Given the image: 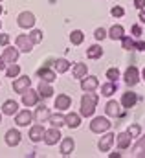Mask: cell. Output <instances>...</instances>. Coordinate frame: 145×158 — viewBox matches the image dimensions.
<instances>
[{"label": "cell", "instance_id": "cell-1", "mask_svg": "<svg viewBox=\"0 0 145 158\" xmlns=\"http://www.w3.org/2000/svg\"><path fill=\"white\" fill-rule=\"evenodd\" d=\"M97 101H99V94L85 92L83 98H81V110H79V114H81L83 118H92L94 112H96Z\"/></svg>", "mask_w": 145, "mask_h": 158}, {"label": "cell", "instance_id": "cell-2", "mask_svg": "<svg viewBox=\"0 0 145 158\" xmlns=\"http://www.w3.org/2000/svg\"><path fill=\"white\" fill-rule=\"evenodd\" d=\"M110 127H112V123L107 116H96L90 121V131L94 134H103V132L110 131Z\"/></svg>", "mask_w": 145, "mask_h": 158}, {"label": "cell", "instance_id": "cell-3", "mask_svg": "<svg viewBox=\"0 0 145 158\" xmlns=\"http://www.w3.org/2000/svg\"><path fill=\"white\" fill-rule=\"evenodd\" d=\"M15 46L20 50V53H30V52H33L35 44H33V40H31V37L28 33H20L15 39Z\"/></svg>", "mask_w": 145, "mask_h": 158}, {"label": "cell", "instance_id": "cell-4", "mask_svg": "<svg viewBox=\"0 0 145 158\" xmlns=\"http://www.w3.org/2000/svg\"><path fill=\"white\" fill-rule=\"evenodd\" d=\"M35 15L31 13V11H22L19 17H17V24H19V28H22V30H33V26H35Z\"/></svg>", "mask_w": 145, "mask_h": 158}, {"label": "cell", "instance_id": "cell-5", "mask_svg": "<svg viewBox=\"0 0 145 158\" xmlns=\"http://www.w3.org/2000/svg\"><path fill=\"white\" fill-rule=\"evenodd\" d=\"M123 81H125V85L127 86H136L138 83H140V70L134 66V64H130L127 70H125V74H123Z\"/></svg>", "mask_w": 145, "mask_h": 158}, {"label": "cell", "instance_id": "cell-6", "mask_svg": "<svg viewBox=\"0 0 145 158\" xmlns=\"http://www.w3.org/2000/svg\"><path fill=\"white\" fill-rule=\"evenodd\" d=\"M39 99H40V96H39V92H37V88H28L24 94H22V105L24 107H37L39 105Z\"/></svg>", "mask_w": 145, "mask_h": 158}, {"label": "cell", "instance_id": "cell-7", "mask_svg": "<svg viewBox=\"0 0 145 158\" xmlns=\"http://www.w3.org/2000/svg\"><path fill=\"white\" fill-rule=\"evenodd\" d=\"M31 121H33V112L26 107V109H22V110H19L17 114H15V123H17V127H28V125H31Z\"/></svg>", "mask_w": 145, "mask_h": 158}, {"label": "cell", "instance_id": "cell-8", "mask_svg": "<svg viewBox=\"0 0 145 158\" xmlns=\"http://www.w3.org/2000/svg\"><path fill=\"white\" fill-rule=\"evenodd\" d=\"M48 66H52L57 74H66L68 70H70V61L68 59H64V57H59V59H50L48 63H46Z\"/></svg>", "mask_w": 145, "mask_h": 158}, {"label": "cell", "instance_id": "cell-9", "mask_svg": "<svg viewBox=\"0 0 145 158\" xmlns=\"http://www.w3.org/2000/svg\"><path fill=\"white\" fill-rule=\"evenodd\" d=\"M61 140H63V136H61L59 127H50V129H46L42 142H44L46 145H57V142H61Z\"/></svg>", "mask_w": 145, "mask_h": 158}, {"label": "cell", "instance_id": "cell-10", "mask_svg": "<svg viewBox=\"0 0 145 158\" xmlns=\"http://www.w3.org/2000/svg\"><path fill=\"white\" fill-rule=\"evenodd\" d=\"M31 86V79H30V76H19V77L13 79V90L17 92V94H24L28 88Z\"/></svg>", "mask_w": 145, "mask_h": 158}, {"label": "cell", "instance_id": "cell-11", "mask_svg": "<svg viewBox=\"0 0 145 158\" xmlns=\"http://www.w3.org/2000/svg\"><path fill=\"white\" fill-rule=\"evenodd\" d=\"M114 142H116V134H112V132H103V136L99 138V142H97V149L101 151V153H109L110 147L114 145Z\"/></svg>", "mask_w": 145, "mask_h": 158}, {"label": "cell", "instance_id": "cell-12", "mask_svg": "<svg viewBox=\"0 0 145 158\" xmlns=\"http://www.w3.org/2000/svg\"><path fill=\"white\" fill-rule=\"evenodd\" d=\"M2 57H4V61L7 63V64H11V63H17L19 61V57H20V50L17 48V46H4V52H2Z\"/></svg>", "mask_w": 145, "mask_h": 158}, {"label": "cell", "instance_id": "cell-13", "mask_svg": "<svg viewBox=\"0 0 145 158\" xmlns=\"http://www.w3.org/2000/svg\"><path fill=\"white\" fill-rule=\"evenodd\" d=\"M99 88V79L96 76H85L81 79V90L83 92H96Z\"/></svg>", "mask_w": 145, "mask_h": 158}, {"label": "cell", "instance_id": "cell-14", "mask_svg": "<svg viewBox=\"0 0 145 158\" xmlns=\"http://www.w3.org/2000/svg\"><path fill=\"white\" fill-rule=\"evenodd\" d=\"M50 109L44 105V103H39L35 109V112H33V121L35 123H46L48 121V118H50Z\"/></svg>", "mask_w": 145, "mask_h": 158}, {"label": "cell", "instance_id": "cell-15", "mask_svg": "<svg viewBox=\"0 0 145 158\" xmlns=\"http://www.w3.org/2000/svg\"><path fill=\"white\" fill-rule=\"evenodd\" d=\"M37 77L40 79V81H48V83H53L55 79H57V72L52 68V66H40L39 70H37Z\"/></svg>", "mask_w": 145, "mask_h": 158}, {"label": "cell", "instance_id": "cell-16", "mask_svg": "<svg viewBox=\"0 0 145 158\" xmlns=\"http://www.w3.org/2000/svg\"><path fill=\"white\" fill-rule=\"evenodd\" d=\"M44 132H46V129L42 127V123H33L31 127H30V140L33 142V143H39V142H42L44 140Z\"/></svg>", "mask_w": 145, "mask_h": 158}, {"label": "cell", "instance_id": "cell-17", "mask_svg": "<svg viewBox=\"0 0 145 158\" xmlns=\"http://www.w3.org/2000/svg\"><path fill=\"white\" fill-rule=\"evenodd\" d=\"M121 107L123 109H132L136 103H138V94L136 92H132V90H127V92H123L121 94Z\"/></svg>", "mask_w": 145, "mask_h": 158}, {"label": "cell", "instance_id": "cell-18", "mask_svg": "<svg viewBox=\"0 0 145 158\" xmlns=\"http://www.w3.org/2000/svg\"><path fill=\"white\" fill-rule=\"evenodd\" d=\"M53 107H55L57 110L64 112V110H68V109L72 107V98H70L68 94H59V96L55 98V101H53Z\"/></svg>", "mask_w": 145, "mask_h": 158}, {"label": "cell", "instance_id": "cell-19", "mask_svg": "<svg viewBox=\"0 0 145 158\" xmlns=\"http://www.w3.org/2000/svg\"><path fill=\"white\" fill-rule=\"evenodd\" d=\"M105 112H107V116H110V118H119V116L123 114L121 103H119V101H114V99H110L109 103L105 105Z\"/></svg>", "mask_w": 145, "mask_h": 158}, {"label": "cell", "instance_id": "cell-20", "mask_svg": "<svg viewBox=\"0 0 145 158\" xmlns=\"http://www.w3.org/2000/svg\"><path fill=\"white\" fill-rule=\"evenodd\" d=\"M0 110H2L4 116H15V114L19 112V101H15V99H6V101L2 103Z\"/></svg>", "mask_w": 145, "mask_h": 158}, {"label": "cell", "instance_id": "cell-21", "mask_svg": "<svg viewBox=\"0 0 145 158\" xmlns=\"http://www.w3.org/2000/svg\"><path fill=\"white\" fill-rule=\"evenodd\" d=\"M4 138H6V143H7L9 147H17V145L20 143V140H22V134H20L19 129H9Z\"/></svg>", "mask_w": 145, "mask_h": 158}, {"label": "cell", "instance_id": "cell-22", "mask_svg": "<svg viewBox=\"0 0 145 158\" xmlns=\"http://www.w3.org/2000/svg\"><path fill=\"white\" fill-rule=\"evenodd\" d=\"M130 142H132V138H130V134H129L127 131L116 134V145H118L119 151H127V149L130 147Z\"/></svg>", "mask_w": 145, "mask_h": 158}, {"label": "cell", "instance_id": "cell-23", "mask_svg": "<svg viewBox=\"0 0 145 158\" xmlns=\"http://www.w3.org/2000/svg\"><path fill=\"white\" fill-rule=\"evenodd\" d=\"M130 156H136V158H143L145 156V136H138L136 138V143L132 145L130 149Z\"/></svg>", "mask_w": 145, "mask_h": 158}, {"label": "cell", "instance_id": "cell-24", "mask_svg": "<svg viewBox=\"0 0 145 158\" xmlns=\"http://www.w3.org/2000/svg\"><path fill=\"white\" fill-rule=\"evenodd\" d=\"M37 92H39V96L42 98V99H50L55 92H53V86H52V83H48V81H40L39 83V86H37Z\"/></svg>", "mask_w": 145, "mask_h": 158}, {"label": "cell", "instance_id": "cell-25", "mask_svg": "<svg viewBox=\"0 0 145 158\" xmlns=\"http://www.w3.org/2000/svg\"><path fill=\"white\" fill-rule=\"evenodd\" d=\"M61 155L63 156H70L73 151H75V142H73V138H63L61 140Z\"/></svg>", "mask_w": 145, "mask_h": 158}, {"label": "cell", "instance_id": "cell-26", "mask_svg": "<svg viewBox=\"0 0 145 158\" xmlns=\"http://www.w3.org/2000/svg\"><path fill=\"white\" fill-rule=\"evenodd\" d=\"M48 123L52 125V127H63V125H66V118H64V114L61 112V110H57L55 114H50V118H48Z\"/></svg>", "mask_w": 145, "mask_h": 158}, {"label": "cell", "instance_id": "cell-27", "mask_svg": "<svg viewBox=\"0 0 145 158\" xmlns=\"http://www.w3.org/2000/svg\"><path fill=\"white\" fill-rule=\"evenodd\" d=\"M123 35H125V28H123L121 24H114V26H110L109 28V39L121 40L123 39Z\"/></svg>", "mask_w": 145, "mask_h": 158}, {"label": "cell", "instance_id": "cell-28", "mask_svg": "<svg viewBox=\"0 0 145 158\" xmlns=\"http://www.w3.org/2000/svg\"><path fill=\"white\" fill-rule=\"evenodd\" d=\"M72 76L75 79H81L85 77V76H88V66L85 64V63H75L73 64V68H72Z\"/></svg>", "mask_w": 145, "mask_h": 158}, {"label": "cell", "instance_id": "cell-29", "mask_svg": "<svg viewBox=\"0 0 145 158\" xmlns=\"http://www.w3.org/2000/svg\"><path fill=\"white\" fill-rule=\"evenodd\" d=\"M86 57L92 59V61L101 59V57H103V48H101V44H92V46L86 50Z\"/></svg>", "mask_w": 145, "mask_h": 158}, {"label": "cell", "instance_id": "cell-30", "mask_svg": "<svg viewBox=\"0 0 145 158\" xmlns=\"http://www.w3.org/2000/svg\"><path fill=\"white\" fill-rule=\"evenodd\" d=\"M116 90H118V85L114 81H107L101 85V96H105V98H112L116 94Z\"/></svg>", "mask_w": 145, "mask_h": 158}, {"label": "cell", "instance_id": "cell-31", "mask_svg": "<svg viewBox=\"0 0 145 158\" xmlns=\"http://www.w3.org/2000/svg\"><path fill=\"white\" fill-rule=\"evenodd\" d=\"M64 118H66V125L70 127V129H77L79 125H81V114H77V112H68V114H64Z\"/></svg>", "mask_w": 145, "mask_h": 158}, {"label": "cell", "instance_id": "cell-32", "mask_svg": "<svg viewBox=\"0 0 145 158\" xmlns=\"http://www.w3.org/2000/svg\"><path fill=\"white\" fill-rule=\"evenodd\" d=\"M6 76L9 79H15L20 76V66L17 64V63H11V64H7L6 66Z\"/></svg>", "mask_w": 145, "mask_h": 158}, {"label": "cell", "instance_id": "cell-33", "mask_svg": "<svg viewBox=\"0 0 145 158\" xmlns=\"http://www.w3.org/2000/svg\"><path fill=\"white\" fill-rule=\"evenodd\" d=\"M83 40H85V33H83L81 30H73L72 33H70V42H72V46H81Z\"/></svg>", "mask_w": 145, "mask_h": 158}, {"label": "cell", "instance_id": "cell-34", "mask_svg": "<svg viewBox=\"0 0 145 158\" xmlns=\"http://www.w3.org/2000/svg\"><path fill=\"white\" fill-rule=\"evenodd\" d=\"M127 132L130 134V138L134 140V138H138L140 134H142V127H140V123H130L129 125V129H127Z\"/></svg>", "mask_w": 145, "mask_h": 158}, {"label": "cell", "instance_id": "cell-35", "mask_svg": "<svg viewBox=\"0 0 145 158\" xmlns=\"http://www.w3.org/2000/svg\"><path fill=\"white\" fill-rule=\"evenodd\" d=\"M121 46H123V50H134V39L129 37V35H123V39H121Z\"/></svg>", "mask_w": 145, "mask_h": 158}, {"label": "cell", "instance_id": "cell-36", "mask_svg": "<svg viewBox=\"0 0 145 158\" xmlns=\"http://www.w3.org/2000/svg\"><path fill=\"white\" fill-rule=\"evenodd\" d=\"M119 76H121V74H119V70H118L116 66H112V68L107 70V79H109V81H114V83H116V81L119 79Z\"/></svg>", "mask_w": 145, "mask_h": 158}, {"label": "cell", "instance_id": "cell-37", "mask_svg": "<svg viewBox=\"0 0 145 158\" xmlns=\"http://www.w3.org/2000/svg\"><path fill=\"white\" fill-rule=\"evenodd\" d=\"M30 37H31V40H33V44H40V42H42V37H44V33H42L40 30H31Z\"/></svg>", "mask_w": 145, "mask_h": 158}, {"label": "cell", "instance_id": "cell-38", "mask_svg": "<svg viewBox=\"0 0 145 158\" xmlns=\"http://www.w3.org/2000/svg\"><path fill=\"white\" fill-rule=\"evenodd\" d=\"M94 37H96V40H103L109 37V30H105V28H97L96 31H94Z\"/></svg>", "mask_w": 145, "mask_h": 158}, {"label": "cell", "instance_id": "cell-39", "mask_svg": "<svg viewBox=\"0 0 145 158\" xmlns=\"http://www.w3.org/2000/svg\"><path fill=\"white\" fill-rule=\"evenodd\" d=\"M110 15H112V17H116V19H121V17L125 15V9H123L121 6H114V7L110 9Z\"/></svg>", "mask_w": 145, "mask_h": 158}, {"label": "cell", "instance_id": "cell-40", "mask_svg": "<svg viewBox=\"0 0 145 158\" xmlns=\"http://www.w3.org/2000/svg\"><path fill=\"white\" fill-rule=\"evenodd\" d=\"M130 33H132L136 39H140V37H142V26H140V24H134V26L130 28Z\"/></svg>", "mask_w": 145, "mask_h": 158}, {"label": "cell", "instance_id": "cell-41", "mask_svg": "<svg viewBox=\"0 0 145 158\" xmlns=\"http://www.w3.org/2000/svg\"><path fill=\"white\" fill-rule=\"evenodd\" d=\"M9 40H11L9 33H0V46H7Z\"/></svg>", "mask_w": 145, "mask_h": 158}, {"label": "cell", "instance_id": "cell-42", "mask_svg": "<svg viewBox=\"0 0 145 158\" xmlns=\"http://www.w3.org/2000/svg\"><path fill=\"white\" fill-rule=\"evenodd\" d=\"M134 50H138V52H145V40H142V39L134 40Z\"/></svg>", "mask_w": 145, "mask_h": 158}, {"label": "cell", "instance_id": "cell-43", "mask_svg": "<svg viewBox=\"0 0 145 158\" xmlns=\"http://www.w3.org/2000/svg\"><path fill=\"white\" fill-rule=\"evenodd\" d=\"M134 7L140 11V9H143L145 7V0H134Z\"/></svg>", "mask_w": 145, "mask_h": 158}, {"label": "cell", "instance_id": "cell-44", "mask_svg": "<svg viewBox=\"0 0 145 158\" xmlns=\"http://www.w3.org/2000/svg\"><path fill=\"white\" fill-rule=\"evenodd\" d=\"M140 22L145 24V7H143V9H140Z\"/></svg>", "mask_w": 145, "mask_h": 158}, {"label": "cell", "instance_id": "cell-45", "mask_svg": "<svg viewBox=\"0 0 145 158\" xmlns=\"http://www.w3.org/2000/svg\"><path fill=\"white\" fill-rule=\"evenodd\" d=\"M6 66H7V63L4 61V57L0 55V70H6Z\"/></svg>", "mask_w": 145, "mask_h": 158}, {"label": "cell", "instance_id": "cell-46", "mask_svg": "<svg viewBox=\"0 0 145 158\" xmlns=\"http://www.w3.org/2000/svg\"><path fill=\"white\" fill-rule=\"evenodd\" d=\"M109 156L110 158H119V156H121V153H110Z\"/></svg>", "mask_w": 145, "mask_h": 158}, {"label": "cell", "instance_id": "cell-47", "mask_svg": "<svg viewBox=\"0 0 145 158\" xmlns=\"http://www.w3.org/2000/svg\"><path fill=\"white\" fill-rule=\"evenodd\" d=\"M142 79H143V81H145V68H143V70H142Z\"/></svg>", "mask_w": 145, "mask_h": 158}, {"label": "cell", "instance_id": "cell-48", "mask_svg": "<svg viewBox=\"0 0 145 158\" xmlns=\"http://www.w3.org/2000/svg\"><path fill=\"white\" fill-rule=\"evenodd\" d=\"M2 116H4V114H2V110H0V123H2Z\"/></svg>", "mask_w": 145, "mask_h": 158}, {"label": "cell", "instance_id": "cell-49", "mask_svg": "<svg viewBox=\"0 0 145 158\" xmlns=\"http://www.w3.org/2000/svg\"><path fill=\"white\" fill-rule=\"evenodd\" d=\"M2 11H4V7H2V6H0V15H2Z\"/></svg>", "mask_w": 145, "mask_h": 158}, {"label": "cell", "instance_id": "cell-50", "mask_svg": "<svg viewBox=\"0 0 145 158\" xmlns=\"http://www.w3.org/2000/svg\"><path fill=\"white\" fill-rule=\"evenodd\" d=\"M0 28H2V20H0Z\"/></svg>", "mask_w": 145, "mask_h": 158}, {"label": "cell", "instance_id": "cell-51", "mask_svg": "<svg viewBox=\"0 0 145 158\" xmlns=\"http://www.w3.org/2000/svg\"><path fill=\"white\" fill-rule=\"evenodd\" d=\"M0 2H2V0H0Z\"/></svg>", "mask_w": 145, "mask_h": 158}]
</instances>
